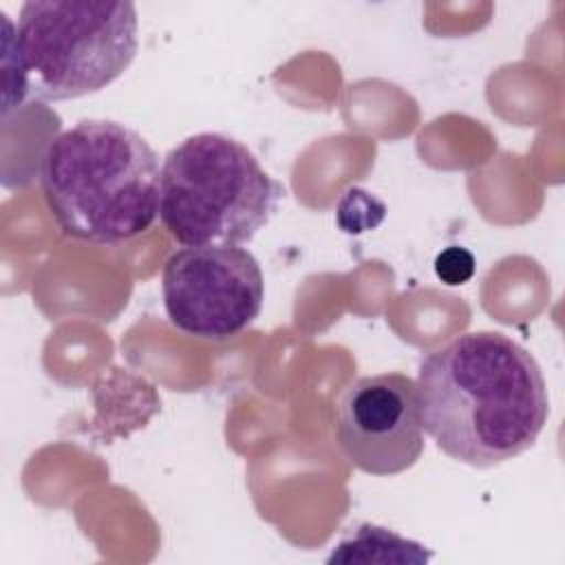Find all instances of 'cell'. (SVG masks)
Here are the masks:
<instances>
[{"instance_id": "cell-1", "label": "cell", "mask_w": 565, "mask_h": 565, "mask_svg": "<svg viewBox=\"0 0 565 565\" xmlns=\"http://www.w3.org/2000/svg\"><path fill=\"white\" fill-rule=\"evenodd\" d=\"M422 428L448 457L490 468L541 435L550 397L534 355L499 331H470L426 353L415 380Z\"/></svg>"}, {"instance_id": "cell-2", "label": "cell", "mask_w": 565, "mask_h": 565, "mask_svg": "<svg viewBox=\"0 0 565 565\" xmlns=\"http://www.w3.org/2000/svg\"><path fill=\"white\" fill-rule=\"evenodd\" d=\"M161 166L150 143L110 119H82L49 141L40 163L44 203L73 238L113 245L159 216Z\"/></svg>"}, {"instance_id": "cell-3", "label": "cell", "mask_w": 565, "mask_h": 565, "mask_svg": "<svg viewBox=\"0 0 565 565\" xmlns=\"http://www.w3.org/2000/svg\"><path fill=\"white\" fill-rule=\"evenodd\" d=\"M280 199L254 152L223 132H196L161 163L159 218L183 247L249 243Z\"/></svg>"}, {"instance_id": "cell-4", "label": "cell", "mask_w": 565, "mask_h": 565, "mask_svg": "<svg viewBox=\"0 0 565 565\" xmlns=\"http://www.w3.org/2000/svg\"><path fill=\"white\" fill-rule=\"evenodd\" d=\"M15 46L29 93L44 102L106 88L139 49L132 2L29 0L20 7Z\"/></svg>"}, {"instance_id": "cell-5", "label": "cell", "mask_w": 565, "mask_h": 565, "mask_svg": "<svg viewBox=\"0 0 565 565\" xmlns=\"http://www.w3.org/2000/svg\"><path fill=\"white\" fill-rule=\"evenodd\" d=\"M168 320L201 340H230L260 313L265 278L256 256L241 245L181 247L161 271Z\"/></svg>"}, {"instance_id": "cell-6", "label": "cell", "mask_w": 565, "mask_h": 565, "mask_svg": "<svg viewBox=\"0 0 565 565\" xmlns=\"http://www.w3.org/2000/svg\"><path fill=\"white\" fill-rule=\"evenodd\" d=\"M335 441L355 468L375 477L415 466L424 452L415 380L377 373L349 384L338 402Z\"/></svg>"}, {"instance_id": "cell-7", "label": "cell", "mask_w": 565, "mask_h": 565, "mask_svg": "<svg viewBox=\"0 0 565 565\" xmlns=\"http://www.w3.org/2000/svg\"><path fill=\"white\" fill-rule=\"evenodd\" d=\"M430 554L424 545L408 541L386 527L360 525L351 536L342 539L329 563H426Z\"/></svg>"}, {"instance_id": "cell-8", "label": "cell", "mask_w": 565, "mask_h": 565, "mask_svg": "<svg viewBox=\"0 0 565 565\" xmlns=\"http://www.w3.org/2000/svg\"><path fill=\"white\" fill-rule=\"evenodd\" d=\"M384 203H380L375 196H371L364 190H349L338 205V223L349 234H360L366 230H373L384 218Z\"/></svg>"}, {"instance_id": "cell-9", "label": "cell", "mask_w": 565, "mask_h": 565, "mask_svg": "<svg viewBox=\"0 0 565 565\" xmlns=\"http://www.w3.org/2000/svg\"><path fill=\"white\" fill-rule=\"evenodd\" d=\"M2 24H4V38H2V68H4V104H2V117L9 115L11 108H15L24 95L29 93L26 86V75L18 55V46H15V33H13V24L7 18V13H2Z\"/></svg>"}, {"instance_id": "cell-10", "label": "cell", "mask_w": 565, "mask_h": 565, "mask_svg": "<svg viewBox=\"0 0 565 565\" xmlns=\"http://www.w3.org/2000/svg\"><path fill=\"white\" fill-rule=\"evenodd\" d=\"M435 274L446 285H463L475 274V256L463 247H446L435 258Z\"/></svg>"}]
</instances>
